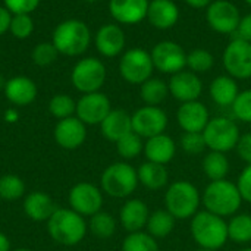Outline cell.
<instances>
[{
	"mask_svg": "<svg viewBox=\"0 0 251 251\" xmlns=\"http://www.w3.org/2000/svg\"><path fill=\"white\" fill-rule=\"evenodd\" d=\"M190 232L200 249L219 251L228 243V222L207 210H199L190 219Z\"/></svg>",
	"mask_w": 251,
	"mask_h": 251,
	"instance_id": "1",
	"label": "cell"
},
{
	"mask_svg": "<svg viewBox=\"0 0 251 251\" xmlns=\"http://www.w3.org/2000/svg\"><path fill=\"white\" fill-rule=\"evenodd\" d=\"M243 201L237 184L228 179L210 181L201 193V204L204 206V210L224 219L237 215Z\"/></svg>",
	"mask_w": 251,
	"mask_h": 251,
	"instance_id": "2",
	"label": "cell"
},
{
	"mask_svg": "<svg viewBox=\"0 0 251 251\" xmlns=\"http://www.w3.org/2000/svg\"><path fill=\"white\" fill-rule=\"evenodd\" d=\"M88 231L85 218L69 209H56V212L47 221V232L50 238L66 247L79 244Z\"/></svg>",
	"mask_w": 251,
	"mask_h": 251,
	"instance_id": "3",
	"label": "cell"
},
{
	"mask_svg": "<svg viewBox=\"0 0 251 251\" xmlns=\"http://www.w3.org/2000/svg\"><path fill=\"white\" fill-rule=\"evenodd\" d=\"M163 203L165 209L176 221H187L199 212L201 204V193L193 182L179 179L168 185Z\"/></svg>",
	"mask_w": 251,
	"mask_h": 251,
	"instance_id": "4",
	"label": "cell"
},
{
	"mask_svg": "<svg viewBox=\"0 0 251 251\" xmlns=\"http://www.w3.org/2000/svg\"><path fill=\"white\" fill-rule=\"evenodd\" d=\"M138 185L137 169L125 160L109 165L100 178L101 191L113 199H128Z\"/></svg>",
	"mask_w": 251,
	"mask_h": 251,
	"instance_id": "5",
	"label": "cell"
},
{
	"mask_svg": "<svg viewBox=\"0 0 251 251\" xmlns=\"http://www.w3.org/2000/svg\"><path fill=\"white\" fill-rule=\"evenodd\" d=\"M91 41V32L85 22L79 19H68L60 22L53 32V46L66 56L82 54Z\"/></svg>",
	"mask_w": 251,
	"mask_h": 251,
	"instance_id": "6",
	"label": "cell"
},
{
	"mask_svg": "<svg viewBox=\"0 0 251 251\" xmlns=\"http://www.w3.org/2000/svg\"><path fill=\"white\" fill-rule=\"evenodd\" d=\"M203 135L209 150L228 153L231 150H235L241 132L237 122H234L232 119L226 116H216L210 118L207 126L203 131Z\"/></svg>",
	"mask_w": 251,
	"mask_h": 251,
	"instance_id": "7",
	"label": "cell"
},
{
	"mask_svg": "<svg viewBox=\"0 0 251 251\" xmlns=\"http://www.w3.org/2000/svg\"><path fill=\"white\" fill-rule=\"evenodd\" d=\"M154 71V65L151 60L150 51L135 47L125 51L119 60V72L121 76L132 85H141Z\"/></svg>",
	"mask_w": 251,
	"mask_h": 251,
	"instance_id": "8",
	"label": "cell"
},
{
	"mask_svg": "<svg viewBox=\"0 0 251 251\" xmlns=\"http://www.w3.org/2000/svg\"><path fill=\"white\" fill-rule=\"evenodd\" d=\"M71 81L74 87L84 94L100 91L106 81V68L103 62L96 57H84L74 66Z\"/></svg>",
	"mask_w": 251,
	"mask_h": 251,
	"instance_id": "9",
	"label": "cell"
},
{
	"mask_svg": "<svg viewBox=\"0 0 251 251\" xmlns=\"http://www.w3.org/2000/svg\"><path fill=\"white\" fill-rule=\"evenodd\" d=\"M222 63L229 76L235 79L251 78V43L234 38L224 50Z\"/></svg>",
	"mask_w": 251,
	"mask_h": 251,
	"instance_id": "10",
	"label": "cell"
},
{
	"mask_svg": "<svg viewBox=\"0 0 251 251\" xmlns=\"http://www.w3.org/2000/svg\"><path fill=\"white\" fill-rule=\"evenodd\" d=\"M154 69L162 74L174 75L187 68V53L176 41H159L150 51Z\"/></svg>",
	"mask_w": 251,
	"mask_h": 251,
	"instance_id": "11",
	"label": "cell"
},
{
	"mask_svg": "<svg viewBox=\"0 0 251 251\" xmlns=\"http://www.w3.org/2000/svg\"><path fill=\"white\" fill-rule=\"evenodd\" d=\"M132 131L143 140L163 134L168 128V115L160 106H147L137 109L132 115Z\"/></svg>",
	"mask_w": 251,
	"mask_h": 251,
	"instance_id": "12",
	"label": "cell"
},
{
	"mask_svg": "<svg viewBox=\"0 0 251 251\" xmlns=\"http://www.w3.org/2000/svg\"><path fill=\"white\" fill-rule=\"evenodd\" d=\"M206 21L219 34H234L238 29L241 13L229 0H213L206 7Z\"/></svg>",
	"mask_w": 251,
	"mask_h": 251,
	"instance_id": "13",
	"label": "cell"
},
{
	"mask_svg": "<svg viewBox=\"0 0 251 251\" xmlns=\"http://www.w3.org/2000/svg\"><path fill=\"white\" fill-rule=\"evenodd\" d=\"M69 206L81 216H93L103 207V191L91 182L75 184L68 196Z\"/></svg>",
	"mask_w": 251,
	"mask_h": 251,
	"instance_id": "14",
	"label": "cell"
},
{
	"mask_svg": "<svg viewBox=\"0 0 251 251\" xmlns=\"http://www.w3.org/2000/svg\"><path fill=\"white\" fill-rule=\"evenodd\" d=\"M110 110L112 104L109 97L100 91H96L84 94L76 101L75 115L85 125H100Z\"/></svg>",
	"mask_w": 251,
	"mask_h": 251,
	"instance_id": "15",
	"label": "cell"
},
{
	"mask_svg": "<svg viewBox=\"0 0 251 251\" xmlns=\"http://www.w3.org/2000/svg\"><path fill=\"white\" fill-rule=\"evenodd\" d=\"M168 87L169 94L179 103L199 100L203 93V82L200 76L190 69H184L171 75Z\"/></svg>",
	"mask_w": 251,
	"mask_h": 251,
	"instance_id": "16",
	"label": "cell"
},
{
	"mask_svg": "<svg viewBox=\"0 0 251 251\" xmlns=\"http://www.w3.org/2000/svg\"><path fill=\"white\" fill-rule=\"evenodd\" d=\"M209 121V109L200 100L181 103L176 110V122L184 132H203Z\"/></svg>",
	"mask_w": 251,
	"mask_h": 251,
	"instance_id": "17",
	"label": "cell"
},
{
	"mask_svg": "<svg viewBox=\"0 0 251 251\" xmlns=\"http://www.w3.org/2000/svg\"><path fill=\"white\" fill-rule=\"evenodd\" d=\"M54 140L65 150L79 149L87 138V125L76 116L60 119L54 126Z\"/></svg>",
	"mask_w": 251,
	"mask_h": 251,
	"instance_id": "18",
	"label": "cell"
},
{
	"mask_svg": "<svg viewBox=\"0 0 251 251\" xmlns=\"http://www.w3.org/2000/svg\"><path fill=\"white\" fill-rule=\"evenodd\" d=\"M150 0H110L112 18L124 25H135L147 18Z\"/></svg>",
	"mask_w": 251,
	"mask_h": 251,
	"instance_id": "19",
	"label": "cell"
},
{
	"mask_svg": "<svg viewBox=\"0 0 251 251\" xmlns=\"http://www.w3.org/2000/svg\"><path fill=\"white\" fill-rule=\"evenodd\" d=\"M94 43L100 54L106 57H115L119 56L125 49V32L116 24H106L96 32Z\"/></svg>",
	"mask_w": 251,
	"mask_h": 251,
	"instance_id": "20",
	"label": "cell"
},
{
	"mask_svg": "<svg viewBox=\"0 0 251 251\" xmlns=\"http://www.w3.org/2000/svg\"><path fill=\"white\" fill-rule=\"evenodd\" d=\"M149 216L150 210L141 199H128L119 210V222L128 234L144 231Z\"/></svg>",
	"mask_w": 251,
	"mask_h": 251,
	"instance_id": "21",
	"label": "cell"
},
{
	"mask_svg": "<svg viewBox=\"0 0 251 251\" xmlns=\"http://www.w3.org/2000/svg\"><path fill=\"white\" fill-rule=\"evenodd\" d=\"M146 19L157 29H171L179 21V7L174 0H151Z\"/></svg>",
	"mask_w": 251,
	"mask_h": 251,
	"instance_id": "22",
	"label": "cell"
},
{
	"mask_svg": "<svg viewBox=\"0 0 251 251\" xmlns=\"http://www.w3.org/2000/svg\"><path fill=\"white\" fill-rule=\"evenodd\" d=\"M176 154V143L168 134H159L146 140L144 143V156L149 162H154L159 165H168L175 159Z\"/></svg>",
	"mask_w": 251,
	"mask_h": 251,
	"instance_id": "23",
	"label": "cell"
},
{
	"mask_svg": "<svg viewBox=\"0 0 251 251\" xmlns=\"http://www.w3.org/2000/svg\"><path fill=\"white\" fill-rule=\"evenodd\" d=\"M4 96L15 106H28L37 97V85L28 76H13L6 81Z\"/></svg>",
	"mask_w": 251,
	"mask_h": 251,
	"instance_id": "24",
	"label": "cell"
},
{
	"mask_svg": "<svg viewBox=\"0 0 251 251\" xmlns=\"http://www.w3.org/2000/svg\"><path fill=\"white\" fill-rule=\"evenodd\" d=\"M100 129L106 140L116 143L132 131L131 115L124 109H112L100 124Z\"/></svg>",
	"mask_w": 251,
	"mask_h": 251,
	"instance_id": "25",
	"label": "cell"
},
{
	"mask_svg": "<svg viewBox=\"0 0 251 251\" xmlns=\"http://www.w3.org/2000/svg\"><path fill=\"white\" fill-rule=\"evenodd\" d=\"M24 212L34 222H47L56 212L53 199L43 191H32L24 199Z\"/></svg>",
	"mask_w": 251,
	"mask_h": 251,
	"instance_id": "26",
	"label": "cell"
},
{
	"mask_svg": "<svg viewBox=\"0 0 251 251\" xmlns=\"http://www.w3.org/2000/svg\"><path fill=\"white\" fill-rule=\"evenodd\" d=\"M210 99L221 107H231L240 94L238 82L235 78L226 75L216 76L209 85Z\"/></svg>",
	"mask_w": 251,
	"mask_h": 251,
	"instance_id": "27",
	"label": "cell"
},
{
	"mask_svg": "<svg viewBox=\"0 0 251 251\" xmlns=\"http://www.w3.org/2000/svg\"><path fill=\"white\" fill-rule=\"evenodd\" d=\"M138 182L147 190L157 191L169 185V172L165 165L146 160L137 169Z\"/></svg>",
	"mask_w": 251,
	"mask_h": 251,
	"instance_id": "28",
	"label": "cell"
},
{
	"mask_svg": "<svg viewBox=\"0 0 251 251\" xmlns=\"http://www.w3.org/2000/svg\"><path fill=\"white\" fill-rule=\"evenodd\" d=\"M175 224H176V219L166 209H160V210H154L150 213L146 228H147V232L153 238L162 240V238L169 237L174 232Z\"/></svg>",
	"mask_w": 251,
	"mask_h": 251,
	"instance_id": "29",
	"label": "cell"
},
{
	"mask_svg": "<svg viewBox=\"0 0 251 251\" xmlns=\"http://www.w3.org/2000/svg\"><path fill=\"white\" fill-rule=\"evenodd\" d=\"M201 168H203L204 175L210 181H221V179H226L231 165H229V160L226 157V153L210 150L203 157Z\"/></svg>",
	"mask_w": 251,
	"mask_h": 251,
	"instance_id": "30",
	"label": "cell"
},
{
	"mask_svg": "<svg viewBox=\"0 0 251 251\" xmlns=\"http://www.w3.org/2000/svg\"><path fill=\"white\" fill-rule=\"evenodd\" d=\"M169 96L168 82L162 78H149L140 85V97L147 106H160Z\"/></svg>",
	"mask_w": 251,
	"mask_h": 251,
	"instance_id": "31",
	"label": "cell"
},
{
	"mask_svg": "<svg viewBox=\"0 0 251 251\" xmlns=\"http://www.w3.org/2000/svg\"><path fill=\"white\" fill-rule=\"evenodd\" d=\"M228 238L235 244L251 243V215L237 213L228 222Z\"/></svg>",
	"mask_w": 251,
	"mask_h": 251,
	"instance_id": "32",
	"label": "cell"
},
{
	"mask_svg": "<svg viewBox=\"0 0 251 251\" xmlns=\"http://www.w3.org/2000/svg\"><path fill=\"white\" fill-rule=\"evenodd\" d=\"M88 231L100 240H107L115 235L116 232V221L115 218L107 212H97L96 215L90 216L88 222Z\"/></svg>",
	"mask_w": 251,
	"mask_h": 251,
	"instance_id": "33",
	"label": "cell"
},
{
	"mask_svg": "<svg viewBox=\"0 0 251 251\" xmlns=\"http://www.w3.org/2000/svg\"><path fill=\"white\" fill-rule=\"evenodd\" d=\"M115 144H116L118 154L125 162L132 160V159L138 157L141 153H144V140L138 134H135L134 131H131L129 134H126L125 137H122Z\"/></svg>",
	"mask_w": 251,
	"mask_h": 251,
	"instance_id": "34",
	"label": "cell"
},
{
	"mask_svg": "<svg viewBox=\"0 0 251 251\" xmlns=\"http://www.w3.org/2000/svg\"><path fill=\"white\" fill-rule=\"evenodd\" d=\"M122 251H159V244L146 231L129 232L122 243Z\"/></svg>",
	"mask_w": 251,
	"mask_h": 251,
	"instance_id": "35",
	"label": "cell"
},
{
	"mask_svg": "<svg viewBox=\"0 0 251 251\" xmlns=\"http://www.w3.org/2000/svg\"><path fill=\"white\" fill-rule=\"evenodd\" d=\"M25 194V184L21 176L6 174L0 176V199L6 201H15Z\"/></svg>",
	"mask_w": 251,
	"mask_h": 251,
	"instance_id": "36",
	"label": "cell"
},
{
	"mask_svg": "<svg viewBox=\"0 0 251 251\" xmlns=\"http://www.w3.org/2000/svg\"><path fill=\"white\" fill-rule=\"evenodd\" d=\"M215 66V56L206 49H194L187 53V68L194 74H206Z\"/></svg>",
	"mask_w": 251,
	"mask_h": 251,
	"instance_id": "37",
	"label": "cell"
},
{
	"mask_svg": "<svg viewBox=\"0 0 251 251\" xmlns=\"http://www.w3.org/2000/svg\"><path fill=\"white\" fill-rule=\"evenodd\" d=\"M49 110L56 119H59V121L66 119V118L74 116V113L76 110V103L68 94H57V96L51 97V100L49 103Z\"/></svg>",
	"mask_w": 251,
	"mask_h": 251,
	"instance_id": "38",
	"label": "cell"
},
{
	"mask_svg": "<svg viewBox=\"0 0 251 251\" xmlns=\"http://www.w3.org/2000/svg\"><path fill=\"white\" fill-rule=\"evenodd\" d=\"M10 32L13 37L19 38V40H25L28 38L32 31H34V22L29 13H18L12 16L10 21Z\"/></svg>",
	"mask_w": 251,
	"mask_h": 251,
	"instance_id": "39",
	"label": "cell"
},
{
	"mask_svg": "<svg viewBox=\"0 0 251 251\" xmlns=\"http://www.w3.org/2000/svg\"><path fill=\"white\" fill-rule=\"evenodd\" d=\"M231 109L235 119H238L240 122L251 124V88L240 91Z\"/></svg>",
	"mask_w": 251,
	"mask_h": 251,
	"instance_id": "40",
	"label": "cell"
},
{
	"mask_svg": "<svg viewBox=\"0 0 251 251\" xmlns=\"http://www.w3.org/2000/svg\"><path fill=\"white\" fill-rule=\"evenodd\" d=\"M179 144H181V149L187 154H191V156L201 154L207 149L203 132H184Z\"/></svg>",
	"mask_w": 251,
	"mask_h": 251,
	"instance_id": "41",
	"label": "cell"
},
{
	"mask_svg": "<svg viewBox=\"0 0 251 251\" xmlns=\"http://www.w3.org/2000/svg\"><path fill=\"white\" fill-rule=\"evenodd\" d=\"M57 50L53 43H40L32 50V60L38 66H47L54 62L57 57Z\"/></svg>",
	"mask_w": 251,
	"mask_h": 251,
	"instance_id": "42",
	"label": "cell"
},
{
	"mask_svg": "<svg viewBox=\"0 0 251 251\" xmlns=\"http://www.w3.org/2000/svg\"><path fill=\"white\" fill-rule=\"evenodd\" d=\"M40 0H4V7L13 13H31L37 9Z\"/></svg>",
	"mask_w": 251,
	"mask_h": 251,
	"instance_id": "43",
	"label": "cell"
},
{
	"mask_svg": "<svg viewBox=\"0 0 251 251\" xmlns=\"http://www.w3.org/2000/svg\"><path fill=\"white\" fill-rule=\"evenodd\" d=\"M237 187L244 201L251 203V165H247L237 179Z\"/></svg>",
	"mask_w": 251,
	"mask_h": 251,
	"instance_id": "44",
	"label": "cell"
},
{
	"mask_svg": "<svg viewBox=\"0 0 251 251\" xmlns=\"http://www.w3.org/2000/svg\"><path fill=\"white\" fill-rule=\"evenodd\" d=\"M235 151L241 157L243 162H246L247 165H251V132L241 134L238 144L235 147Z\"/></svg>",
	"mask_w": 251,
	"mask_h": 251,
	"instance_id": "45",
	"label": "cell"
},
{
	"mask_svg": "<svg viewBox=\"0 0 251 251\" xmlns=\"http://www.w3.org/2000/svg\"><path fill=\"white\" fill-rule=\"evenodd\" d=\"M237 34H238V38L251 43V13H247L246 16H241Z\"/></svg>",
	"mask_w": 251,
	"mask_h": 251,
	"instance_id": "46",
	"label": "cell"
},
{
	"mask_svg": "<svg viewBox=\"0 0 251 251\" xmlns=\"http://www.w3.org/2000/svg\"><path fill=\"white\" fill-rule=\"evenodd\" d=\"M10 21H12L10 12H9L6 7L0 6V35H3L6 31H9V28H10Z\"/></svg>",
	"mask_w": 251,
	"mask_h": 251,
	"instance_id": "47",
	"label": "cell"
},
{
	"mask_svg": "<svg viewBox=\"0 0 251 251\" xmlns=\"http://www.w3.org/2000/svg\"><path fill=\"white\" fill-rule=\"evenodd\" d=\"M188 6L194 7V9H204L207 7L213 0H184Z\"/></svg>",
	"mask_w": 251,
	"mask_h": 251,
	"instance_id": "48",
	"label": "cell"
},
{
	"mask_svg": "<svg viewBox=\"0 0 251 251\" xmlns=\"http://www.w3.org/2000/svg\"><path fill=\"white\" fill-rule=\"evenodd\" d=\"M0 251H12L10 250V240L3 232H0Z\"/></svg>",
	"mask_w": 251,
	"mask_h": 251,
	"instance_id": "49",
	"label": "cell"
},
{
	"mask_svg": "<svg viewBox=\"0 0 251 251\" xmlns=\"http://www.w3.org/2000/svg\"><path fill=\"white\" fill-rule=\"evenodd\" d=\"M18 119H19V115H18V112H16L15 109L6 110V113H4V121H6V122L13 124V122H16Z\"/></svg>",
	"mask_w": 251,
	"mask_h": 251,
	"instance_id": "50",
	"label": "cell"
},
{
	"mask_svg": "<svg viewBox=\"0 0 251 251\" xmlns=\"http://www.w3.org/2000/svg\"><path fill=\"white\" fill-rule=\"evenodd\" d=\"M4 85H6V81L0 76V88H3V90H4Z\"/></svg>",
	"mask_w": 251,
	"mask_h": 251,
	"instance_id": "51",
	"label": "cell"
},
{
	"mask_svg": "<svg viewBox=\"0 0 251 251\" xmlns=\"http://www.w3.org/2000/svg\"><path fill=\"white\" fill-rule=\"evenodd\" d=\"M12 251H32V250H29V249H16V250H12Z\"/></svg>",
	"mask_w": 251,
	"mask_h": 251,
	"instance_id": "52",
	"label": "cell"
},
{
	"mask_svg": "<svg viewBox=\"0 0 251 251\" xmlns=\"http://www.w3.org/2000/svg\"><path fill=\"white\" fill-rule=\"evenodd\" d=\"M84 1H87V3H96V1H99V0H84Z\"/></svg>",
	"mask_w": 251,
	"mask_h": 251,
	"instance_id": "53",
	"label": "cell"
},
{
	"mask_svg": "<svg viewBox=\"0 0 251 251\" xmlns=\"http://www.w3.org/2000/svg\"><path fill=\"white\" fill-rule=\"evenodd\" d=\"M240 251H251V247H246V249H243V250Z\"/></svg>",
	"mask_w": 251,
	"mask_h": 251,
	"instance_id": "54",
	"label": "cell"
},
{
	"mask_svg": "<svg viewBox=\"0 0 251 251\" xmlns=\"http://www.w3.org/2000/svg\"><path fill=\"white\" fill-rule=\"evenodd\" d=\"M244 1H246V3H247L249 6H251V0H244Z\"/></svg>",
	"mask_w": 251,
	"mask_h": 251,
	"instance_id": "55",
	"label": "cell"
},
{
	"mask_svg": "<svg viewBox=\"0 0 251 251\" xmlns=\"http://www.w3.org/2000/svg\"><path fill=\"white\" fill-rule=\"evenodd\" d=\"M196 251H215V250H204V249H199V250Z\"/></svg>",
	"mask_w": 251,
	"mask_h": 251,
	"instance_id": "56",
	"label": "cell"
}]
</instances>
